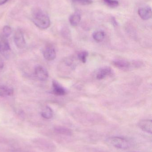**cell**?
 <instances>
[{
    "mask_svg": "<svg viewBox=\"0 0 152 152\" xmlns=\"http://www.w3.org/2000/svg\"><path fill=\"white\" fill-rule=\"evenodd\" d=\"M32 20L36 26L41 29H46L51 25V20L48 15L40 9L33 10Z\"/></svg>",
    "mask_w": 152,
    "mask_h": 152,
    "instance_id": "6da1fadb",
    "label": "cell"
},
{
    "mask_svg": "<svg viewBox=\"0 0 152 152\" xmlns=\"http://www.w3.org/2000/svg\"><path fill=\"white\" fill-rule=\"evenodd\" d=\"M110 143L118 149L126 150L130 147V144L129 141L126 138L119 137H113L109 139Z\"/></svg>",
    "mask_w": 152,
    "mask_h": 152,
    "instance_id": "7a4b0ae2",
    "label": "cell"
},
{
    "mask_svg": "<svg viewBox=\"0 0 152 152\" xmlns=\"http://www.w3.org/2000/svg\"><path fill=\"white\" fill-rule=\"evenodd\" d=\"M14 42L19 49H23L26 47V42L23 33L20 29H18L14 35Z\"/></svg>",
    "mask_w": 152,
    "mask_h": 152,
    "instance_id": "3957f363",
    "label": "cell"
},
{
    "mask_svg": "<svg viewBox=\"0 0 152 152\" xmlns=\"http://www.w3.org/2000/svg\"><path fill=\"white\" fill-rule=\"evenodd\" d=\"M43 55L44 58L48 61L54 60L56 56L55 49L51 45L46 46L43 50Z\"/></svg>",
    "mask_w": 152,
    "mask_h": 152,
    "instance_id": "277c9868",
    "label": "cell"
},
{
    "mask_svg": "<svg viewBox=\"0 0 152 152\" xmlns=\"http://www.w3.org/2000/svg\"><path fill=\"white\" fill-rule=\"evenodd\" d=\"M35 73L37 78L42 81L46 80L49 77L47 70L42 66H37L35 67Z\"/></svg>",
    "mask_w": 152,
    "mask_h": 152,
    "instance_id": "5b68a950",
    "label": "cell"
},
{
    "mask_svg": "<svg viewBox=\"0 0 152 152\" xmlns=\"http://www.w3.org/2000/svg\"><path fill=\"white\" fill-rule=\"evenodd\" d=\"M138 126L144 132L152 134V121L151 120H141L138 122Z\"/></svg>",
    "mask_w": 152,
    "mask_h": 152,
    "instance_id": "8992f818",
    "label": "cell"
},
{
    "mask_svg": "<svg viewBox=\"0 0 152 152\" xmlns=\"http://www.w3.org/2000/svg\"><path fill=\"white\" fill-rule=\"evenodd\" d=\"M152 9L149 6L140 8L138 10V14L143 20H148L152 18Z\"/></svg>",
    "mask_w": 152,
    "mask_h": 152,
    "instance_id": "52a82bcc",
    "label": "cell"
},
{
    "mask_svg": "<svg viewBox=\"0 0 152 152\" xmlns=\"http://www.w3.org/2000/svg\"><path fill=\"white\" fill-rule=\"evenodd\" d=\"M11 52L10 46L6 39H3L0 41V53L5 57H8Z\"/></svg>",
    "mask_w": 152,
    "mask_h": 152,
    "instance_id": "ba28073f",
    "label": "cell"
},
{
    "mask_svg": "<svg viewBox=\"0 0 152 152\" xmlns=\"http://www.w3.org/2000/svg\"><path fill=\"white\" fill-rule=\"evenodd\" d=\"M52 87V92L54 94L57 96H63L66 94V91L65 88L55 80H53Z\"/></svg>",
    "mask_w": 152,
    "mask_h": 152,
    "instance_id": "9c48e42d",
    "label": "cell"
},
{
    "mask_svg": "<svg viewBox=\"0 0 152 152\" xmlns=\"http://www.w3.org/2000/svg\"><path fill=\"white\" fill-rule=\"evenodd\" d=\"M112 74V69L109 67H105L99 69L96 75V78L98 80H102L107 76L110 75Z\"/></svg>",
    "mask_w": 152,
    "mask_h": 152,
    "instance_id": "30bf717a",
    "label": "cell"
},
{
    "mask_svg": "<svg viewBox=\"0 0 152 152\" xmlns=\"http://www.w3.org/2000/svg\"><path fill=\"white\" fill-rule=\"evenodd\" d=\"M13 94V90L11 88L5 86H0V96L7 97L11 96Z\"/></svg>",
    "mask_w": 152,
    "mask_h": 152,
    "instance_id": "8fae6325",
    "label": "cell"
},
{
    "mask_svg": "<svg viewBox=\"0 0 152 152\" xmlns=\"http://www.w3.org/2000/svg\"><path fill=\"white\" fill-rule=\"evenodd\" d=\"M81 15L79 12H76L70 15L69 18V22L73 26H78L81 21Z\"/></svg>",
    "mask_w": 152,
    "mask_h": 152,
    "instance_id": "7c38bea8",
    "label": "cell"
},
{
    "mask_svg": "<svg viewBox=\"0 0 152 152\" xmlns=\"http://www.w3.org/2000/svg\"><path fill=\"white\" fill-rule=\"evenodd\" d=\"M113 64L117 68L120 69H127L130 66V63L126 61L123 60H116L113 61Z\"/></svg>",
    "mask_w": 152,
    "mask_h": 152,
    "instance_id": "4fadbf2b",
    "label": "cell"
},
{
    "mask_svg": "<svg viewBox=\"0 0 152 152\" xmlns=\"http://www.w3.org/2000/svg\"><path fill=\"white\" fill-rule=\"evenodd\" d=\"M54 130L57 134L65 135L70 136L72 134V131L70 129L64 127H55L54 128Z\"/></svg>",
    "mask_w": 152,
    "mask_h": 152,
    "instance_id": "5bb4252c",
    "label": "cell"
},
{
    "mask_svg": "<svg viewBox=\"0 0 152 152\" xmlns=\"http://www.w3.org/2000/svg\"><path fill=\"white\" fill-rule=\"evenodd\" d=\"M41 116L42 117L46 119H50L53 116V112L52 110L49 106H46L43 109L41 112Z\"/></svg>",
    "mask_w": 152,
    "mask_h": 152,
    "instance_id": "9a60e30c",
    "label": "cell"
},
{
    "mask_svg": "<svg viewBox=\"0 0 152 152\" xmlns=\"http://www.w3.org/2000/svg\"><path fill=\"white\" fill-rule=\"evenodd\" d=\"M93 38L97 42H102L105 37V33L103 31H98L94 32L93 35Z\"/></svg>",
    "mask_w": 152,
    "mask_h": 152,
    "instance_id": "2e32d148",
    "label": "cell"
},
{
    "mask_svg": "<svg viewBox=\"0 0 152 152\" xmlns=\"http://www.w3.org/2000/svg\"><path fill=\"white\" fill-rule=\"evenodd\" d=\"M105 4L112 8H116L117 7L119 3L117 0H104Z\"/></svg>",
    "mask_w": 152,
    "mask_h": 152,
    "instance_id": "e0dca14e",
    "label": "cell"
},
{
    "mask_svg": "<svg viewBox=\"0 0 152 152\" xmlns=\"http://www.w3.org/2000/svg\"><path fill=\"white\" fill-rule=\"evenodd\" d=\"M88 53L87 51H83L80 52L78 54V57L79 59L83 62L84 63L86 62L87 58L88 56Z\"/></svg>",
    "mask_w": 152,
    "mask_h": 152,
    "instance_id": "ac0fdd59",
    "label": "cell"
},
{
    "mask_svg": "<svg viewBox=\"0 0 152 152\" xmlns=\"http://www.w3.org/2000/svg\"><path fill=\"white\" fill-rule=\"evenodd\" d=\"M74 2L82 5H89L93 3L92 0H72Z\"/></svg>",
    "mask_w": 152,
    "mask_h": 152,
    "instance_id": "d6986e66",
    "label": "cell"
},
{
    "mask_svg": "<svg viewBox=\"0 0 152 152\" xmlns=\"http://www.w3.org/2000/svg\"><path fill=\"white\" fill-rule=\"evenodd\" d=\"M11 33V28L9 26H5L3 28V33L4 35L6 37L10 36Z\"/></svg>",
    "mask_w": 152,
    "mask_h": 152,
    "instance_id": "ffe728a7",
    "label": "cell"
},
{
    "mask_svg": "<svg viewBox=\"0 0 152 152\" xmlns=\"http://www.w3.org/2000/svg\"><path fill=\"white\" fill-rule=\"evenodd\" d=\"M4 63L1 60H0V73L1 72L2 70L3 69Z\"/></svg>",
    "mask_w": 152,
    "mask_h": 152,
    "instance_id": "44dd1931",
    "label": "cell"
},
{
    "mask_svg": "<svg viewBox=\"0 0 152 152\" xmlns=\"http://www.w3.org/2000/svg\"><path fill=\"white\" fill-rule=\"evenodd\" d=\"M8 0H0V5H2V4H5Z\"/></svg>",
    "mask_w": 152,
    "mask_h": 152,
    "instance_id": "7402d4cb",
    "label": "cell"
},
{
    "mask_svg": "<svg viewBox=\"0 0 152 152\" xmlns=\"http://www.w3.org/2000/svg\"><path fill=\"white\" fill-rule=\"evenodd\" d=\"M10 152H17L16 151H11Z\"/></svg>",
    "mask_w": 152,
    "mask_h": 152,
    "instance_id": "603a6c76",
    "label": "cell"
},
{
    "mask_svg": "<svg viewBox=\"0 0 152 152\" xmlns=\"http://www.w3.org/2000/svg\"></svg>",
    "mask_w": 152,
    "mask_h": 152,
    "instance_id": "cb8c5ba5",
    "label": "cell"
}]
</instances>
